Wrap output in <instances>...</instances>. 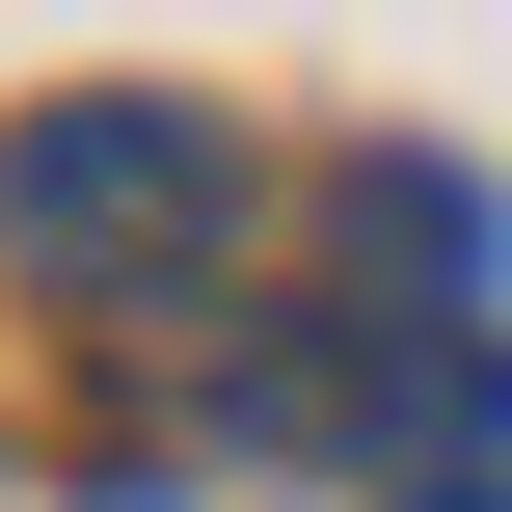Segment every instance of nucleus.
Returning <instances> with one entry per match:
<instances>
[{
    "label": "nucleus",
    "instance_id": "obj_1",
    "mask_svg": "<svg viewBox=\"0 0 512 512\" xmlns=\"http://www.w3.org/2000/svg\"><path fill=\"white\" fill-rule=\"evenodd\" d=\"M216 243H243V135L189 108V81H54L27 135H0V270L27 297H216Z\"/></svg>",
    "mask_w": 512,
    "mask_h": 512
},
{
    "label": "nucleus",
    "instance_id": "obj_2",
    "mask_svg": "<svg viewBox=\"0 0 512 512\" xmlns=\"http://www.w3.org/2000/svg\"><path fill=\"white\" fill-rule=\"evenodd\" d=\"M324 243H351V297H378V351L486 297V189H459L432 135H351V162H324Z\"/></svg>",
    "mask_w": 512,
    "mask_h": 512
},
{
    "label": "nucleus",
    "instance_id": "obj_3",
    "mask_svg": "<svg viewBox=\"0 0 512 512\" xmlns=\"http://www.w3.org/2000/svg\"><path fill=\"white\" fill-rule=\"evenodd\" d=\"M351 459H378L405 512H512V351H486V324H405L378 405H351Z\"/></svg>",
    "mask_w": 512,
    "mask_h": 512
}]
</instances>
